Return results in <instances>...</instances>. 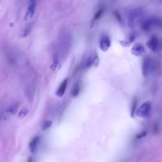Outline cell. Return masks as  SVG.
Listing matches in <instances>:
<instances>
[{"label": "cell", "instance_id": "6da1fadb", "mask_svg": "<svg viewBox=\"0 0 162 162\" xmlns=\"http://www.w3.org/2000/svg\"><path fill=\"white\" fill-rule=\"evenodd\" d=\"M144 17L143 11L141 8L132 10L129 14L128 24L131 28H135L140 25Z\"/></svg>", "mask_w": 162, "mask_h": 162}, {"label": "cell", "instance_id": "7a4b0ae2", "mask_svg": "<svg viewBox=\"0 0 162 162\" xmlns=\"http://www.w3.org/2000/svg\"><path fill=\"white\" fill-rule=\"evenodd\" d=\"M156 62L153 58L150 56H146L143 62L142 71L144 77H148L151 75L156 70Z\"/></svg>", "mask_w": 162, "mask_h": 162}, {"label": "cell", "instance_id": "3957f363", "mask_svg": "<svg viewBox=\"0 0 162 162\" xmlns=\"http://www.w3.org/2000/svg\"><path fill=\"white\" fill-rule=\"evenodd\" d=\"M155 27H162V20L156 18H151L146 20L142 24L144 31H149Z\"/></svg>", "mask_w": 162, "mask_h": 162}, {"label": "cell", "instance_id": "277c9868", "mask_svg": "<svg viewBox=\"0 0 162 162\" xmlns=\"http://www.w3.org/2000/svg\"><path fill=\"white\" fill-rule=\"evenodd\" d=\"M152 109V103L149 101H146L137 108L136 110V115L138 117L141 118H146L149 117V115L151 112Z\"/></svg>", "mask_w": 162, "mask_h": 162}, {"label": "cell", "instance_id": "5b68a950", "mask_svg": "<svg viewBox=\"0 0 162 162\" xmlns=\"http://www.w3.org/2000/svg\"><path fill=\"white\" fill-rule=\"evenodd\" d=\"M111 41L110 39L108 36L103 35L101 36L99 40V47L103 51H107L110 47Z\"/></svg>", "mask_w": 162, "mask_h": 162}, {"label": "cell", "instance_id": "8992f818", "mask_svg": "<svg viewBox=\"0 0 162 162\" xmlns=\"http://www.w3.org/2000/svg\"><path fill=\"white\" fill-rule=\"evenodd\" d=\"M148 47L151 49L153 51H156L160 46V41L158 38L156 36H152L147 42Z\"/></svg>", "mask_w": 162, "mask_h": 162}, {"label": "cell", "instance_id": "52a82bcc", "mask_svg": "<svg viewBox=\"0 0 162 162\" xmlns=\"http://www.w3.org/2000/svg\"><path fill=\"white\" fill-rule=\"evenodd\" d=\"M36 7V2L35 1H31L29 2L27 14L25 17L26 20L30 19L33 17L34 13H35Z\"/></svg>", "mask_w": 162, "mask_h": 162}, {"label": "cell", "instance_id": "ba28073f", "mask_svg": "<svg viewBox=\"0 0 162 162\" xmlns=\"http://www.w3.org/2000/svg\"><path fill=\"white\" fill-rule=\"evenodd\" d=\"M145 52V49L143 44L140 43L136 44L132 48V53L136 56H141Z\"/></svg>", "mask_w": 162, "mask_h": 162}, {"label": "cell", "instance_id": "9c48e42d", "mask_svg": "<svg viewBox=\"0 0 162 162\" xmlns=\"http://www.w3.org/2000/svg\"><path fill=\"white\" fill-rule=\"evenodd\" d=\"M67 84H68V79H65L64 80H63V82L60 84V86L58 88L56 95L59 97H62L66 91L67 87Z\"/></svg>", "mask_w": 162, "mask_h": 162}, {"label": "cell", "instance_id": "30bf717a", "mask_svg": "<svg viewBox=\"0 0 162 162\" xmlns=\"http://www.w3.org/2000/svg\"><path fill=\"white\" fill-rule=\"evenodd\" d=\"M40 138L39 136L34 137L29 143V149L32 153H34L36 151Z\"/></svg>", "mask_w": 162, "mask_h": 162}, {"label": "cell", "instance_id": "8fae6325", "mask_svg": "<svg viewBox=\"0 0 162 162\" xmlns=\"http://www.w3.org/2000/svg\"><path fill=\"white\" fill-rule=\"evenodd\" d=\"M80 85L78 83H76L72 87V89L71 90V95L72 97L75 98L77 97L79 92H80Z\"/></svg>", "mask_w": 162, "mask_h": 162}, {"label": "cell", "instance_id": "7c38bea8", "mask_svg": "<svg viewBox=\"0 0 162 162\" xmlns=\"http://www.w3.org/2000/svg\"><path fill=\"white\" fill-rule=\"evenodd\" d=\"M105 12V7H101L97 11L96 13L95 14L93 19H92V21H96L98 20H99L102 15H103V13Z\"/></svg>", "mask_w": 162, "mask_h": 162}, {"label": "cell", "instance_id": "4fadbf2b", "mask_svg": "<svg viewBox=\"0 0 162 162\" xmlns=\"http://www.w3.org/2000/svg\"><path fill=\"white\" fill-rule=\"evenodd\" d=\"M18 108V105L17 103H15V104H14V105L10 106L8 108L7 113H8L10 114H11V115H14L17 111Z\"/></svg>", "mask_w": 162, "mask_h": 162}, {"label": "cell", "instance_id": "5bb4252c", "mask_svg": "<svg viewBox=\"0 0 162 162\" xmlns=\"http://www.w3.org/2000/svg\"><path fill=\"white\" fill-rule=\"evenodd\" d=\"M52 125V122L50 121V120H47V121H46L44 124L42 126V130L43 131H46V130H48V129H50L51 126Z\"/></svg>", "mask_w": 162, "mask_h": 162}, {"label": "cell", "instance_id": "9a60e30c", "mask_svg": "<svg viewBox=\"0 0 162 162\" xmlns=\"http://www.w3.org/2000/svg\"><path fill=\"white\" fill-rule=\"evenodd\" d=\"M30 29H31V27L30 26V25H29V26H27L24 30L22 31V33L21 34V36L22 37H26L27 36L28 34H29L30 31Z\"/></svg>", "mask_w": 162, "mask_h": 162}, {"label": "cell", "instance_id": "2e32d148", "mask_svg": "<svg viewBox=\"0 0 162 162\" xmlns=\"http://www.w3.org/2000/svg\"><path fill=\"white\" fill-rule=\"evenodd\" d=\"M137 99H135L133 102H132V108H131V115L132 117L134 116V112H136V105H137Z\"/></svg>", "mask_w": 162, "mask_h": 162}, {"label": "cell", "instance_id": "e0dca14e", "mask_svg": "<svg viewBox=\"0 0 162 162\" xmlns=\"http://www.w3.org/2000/svg\"><path fill=\"white\" fill-rule=\"evenodd\" d=\"M27 113V109H26V108L22 109L20 111V112L19 113V116H20V117H22L23 118V117H24L26 116Z\"/></svg>", "mask_w": 162, "mask_h": 162}, {"label": "cell", "instance_id": "ac0fdd59", "mask_svg": "<svg viewBox=\"0 0 162 162\" xmlns=\"http://www.w3.org/2000/svg\"><path fill=\"white\" fill-rule=\"evenodd\" d=\"M146 136V132H143L140 134H139L138 136H137V139H140V138H142L143 137H144Z\"/></svg>", "mask_w": 162, "mask_h": 162}, {"label": "cell", "instance_id": "d6986e66", "mask_svg": "<svg viewBox=\"0 0 162 162\" xmlns=\"http://www.w3.org/2000/svg\"><path fill=\"white\" fill-rule=\"evenodd\" d=\"M115 16H116V17H118V20H120V21H121V18H120V14L117 12V11H115Z\"/></svg>", "mask_w": 162, "mask_h": 162}, {"label": "cell", "instance_id": "ffe728a7", "mask_svg": "<svg viewBox=\"0 0 162 162\" xmlns=\"http://www.w3.org/2000/svg\"><path fill=\"white\" fill-rule=\"evenodd\" d=\"M28 162H32V157H30V158H29Z\"/></svg>", "mask_w": 162, "mask_h": 162}]
</instances>
